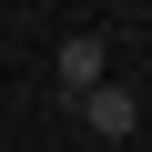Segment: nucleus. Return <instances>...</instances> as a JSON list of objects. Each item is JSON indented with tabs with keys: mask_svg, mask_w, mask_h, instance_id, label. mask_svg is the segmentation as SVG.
I'll list each match as a JSON object with an SVG mask.
<instances>
[{
	"mask_svg": "<svg viewBox=\"0 0 152 152\" xmlns=\"http://www.w3.org/2000/svg\"><path fill=\"white\" fill-rule=\"evenodd\" d=\"M71 112H81V132H102V142H132V132H142V102H132L122 81H102V91H81Z\"/></svg>",
	"mask_w": 152,
	"mask_h": 152,
	"instance_id": "f257e3e1",
	"label": "nucleus"
},
{
	"mask_svg": "<svg viewBox=\"0 0 152 152\" xmlns=\"http://www.w3.org/2000/svg\"><path fill=\"white\" fill-rule=\"evenodd\" d=\"M102 81H112V41H102V31H71V41H61V91L81 102V91H102Z\"/></svg>",
	"mask_w": 152,
	"mask_h": 152,
	"instance_id": "f03ea898",
	"label": "nucleus"
}]
</instances>
